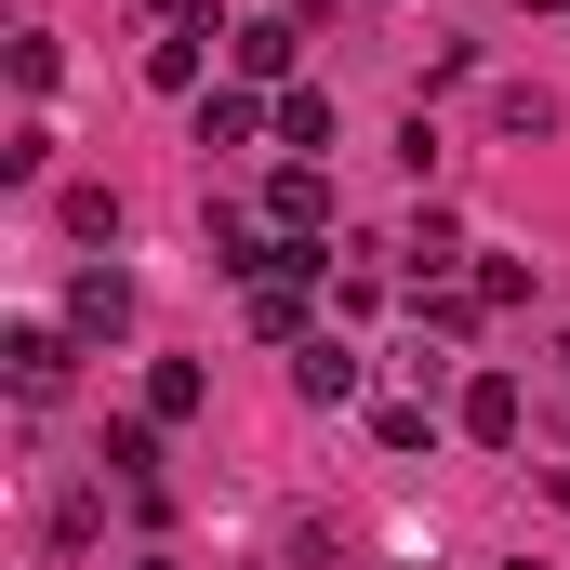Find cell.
<instances>
[{
	"mask_svg": "<svg viewBox=\"0 0 570 570\" xmlns=\"http://www.w3.org/2000/svg\"><path fill=\"white\" fill-rule=\"evenodd\" d=\"M504 570H544V558H504Z\"/></svg>",
	"mask_w": 570,
	"mask_h": 570,
	"instance_id": "cell-23",
	"label": "cell"
},
{
	"mask_svg": "<svg viewBox=\"0 0 570 570\" xmlns=\"http://www.w3.org/2000/svg\"><path fill=\"white\" fill-rule=\"evenodd\" d=\"M146 13H159V27H199V13H213V0H146Z\"/></svg>",
	"mask_w": 570,
	"mask_h": 570,
	"instance_id": "cell-21",
	"label": "cell"
},
{
	"mask_svg": "<svg viewBox=\"0 0 570 570\" xmlns=\"http://www.w3.org/2000/svg\"><path fill=\"white\" fill-rule=\"evenodd\" d=\"M544 491H558V504H570V464H544Z\"/></svg>",
	"mask_w": 570,
	"mask_h": 570,
	"instance_id": "cell-22",
	"label": "cell"
},
{
	"mask_svg": "<svg viewBox=\"0 0 570 570\" xmlns=\"http://www.w3.org/2000/svg\"><path fill=\"white\" fill-rule=\"evenodd\" d=\"M292 399H305V412H345V399H358V345H332V332L292 345Z\"/></svg>",
	"mask_w": 570,
	"mask_h": 570,
	"instance_id": "cell-6",
	"label": "cell"
},
{
	"mask_svg": "<svg viewBox=\"0 0 570 570\" xmlns=\"http://www.w3.org/2000/svg\"><path fill=\"white\" fill-rule=\"evenodd\" d=\"M199 412H213V372L199 358H159L146 372V425H199Z\"/></svg>",
	"mask_w": 570,
	"mask_h": 570,
	"instance_id": "cell-9",
	"label": "cell"
},
{
	"mask_svg": "<svg viewBox=\"0 0 570 570\" xmlns=\"http://www.w3.org/2000/svg\"><path fill=\"white\" fill-rule=\"evenodd\" d=\"M332 558H345V531H318V518H292V531H279V570H332Z\"/></svg>",
	"mask_w": 570,
	"mask_h": 570,
	"instance_id": "cell-19",
	"label": "cell"
},
{
	"mask_svg": "<svg viewBox=\"0 0 570 570\" xmlns=\"http://www.w3.org/2000/svg\"><path fill=\"white\" fill-rule=\"evenodd\" d=\"M253 213H266V226H279V239H305V253H318V239H332V173H318V159H279V173H266V199H253Z\"/></svg>",
	"mask_w": 570,
	"mask_h": 570,
	"instance_id": "cell-2",
	"label": "cell"
},
{
	"mask_svg": "<svg viewBox=\"0 0 570 570\" xmlns=\"http://www.w3.org/2000/svg\"><path fill=\"white\" fill-rule=\"evenodd\" d=\"M199 40H213V13H199V27H159V40H146V80H159V94H199Z\"/></svg>",
	"mask_w": 570,
	"mask_h": 570,
	"instance_id": "cell-12",
	"label": "cell"
},
{
	"mask_svg": "<svg viewBox=\"0 0 570 570\" xmlns=\"http://www.w3.org/2000/svg\"><path fill=\"white\" fill-rule=\"evenodd\" d=\"M107 478H120V491H159V425H107Z\"/></svg>",
	"mask_w": 570,
	"mask_h": 570,
	"instance_id": "cell-15",
	"label": "cell"
},
{
	"mask_svg": "<svg viewBox=\"0 0 570 570\" xmlns=\"http://www.w3.org/2000/svg\"><path fill=\"white\" fill-rule=\"evenodd\" d=\"M13 80H27V94H53V80H67V53H53V27H27V40H13Z\"/></svg>",
	"mask_w": 570,
	"mask_h": 570,
	"instance_id": "cell-20",
	"label": "cell"
},
{
	"mask_svg": "<svg viewBox=\"0 0 570 570\" xmlns=\"http://www.w3.org/2000/svg\"><path fill=\"white\" fill-rule=\"evenodd\" d=\"M253 134H279V94H253V80L199 94V146H253Z\"/></svg>",
	"mask_w": 570,
	"mask_h": 570,
	"instance_id": "cell-7",
	"label": "cell"
},
{
	"mask_svg": "<svg viewBox=\"0 0 570 570\" xmlns=\"http://www.w3.org/2000/svg\"><path fill=\"white\" fill-rule=\"evenodd\" d=\"M253 345H318V305H305V279H253Z\"/></svg>",
	"mask_w": 570,
	"mask_h": 570,
	"instance_id": "cell-8",
	"label": "cell"
},
{
	"mask_svg": "<svg viewBox=\"0 0 570 570\" xmlns=\"http://www.w3.org/2000/svg\"><path fill=\"white\" fill-rule=\"evenodd\" d=\"M279 146H292V159L332 146V94H318V80H292V94H279Z\"/></svg>",
	"mask_w": 570,
	"mask_h": 570,
	"instance_id": "cell-14",
	"label": "cell"
},
{
	"mask_svg": "<svg viewBox=\"0 0 570 570\" xmlns=\"http://www.w3.org/2000/svg\"><path fill=\"white\" fill-rule=\"evenodd\" d=\"M226 53H239V80H253V94H292V80H305V13H253Z\"/></svg>",
	"mask_w": 570,
	"mask_h": 570,
	"instance_id": "cell-4",
	"label": "cell"
},
{
	"mask_svg": "<svg viewBox=\"0 0 570 570\" xmlns=\"http://www.w3.org/2000/svg\"><path fill=\"white\" fill-rule=\"evenodd\" d=\"M464 292H478V318H491V305H531V266H518V253H478Z\"/></svg>",
	"mask_w": 570,
	"mask_h": 570,
	"instance_id": "cell-17",
	"label": "cell"
},
{
	"mask_svg": "<svg viewBox=\"0 0 570 570\" xmlns=\"http://www.w3.org/2000/svg\"><path fill=\"white\" fill-rule=\"evenodd\" d=\"M0 173H13V186H40V173H53V134H40V120H13V134H0Z\"/></svg>",
	"mask_w": 570,
	"mask_h": 570,
	"instance_id": "cell-18",
	"label": "cell"
},
{
	"mask_svg": "<svg viewBox=\"0 0 570 570\" xmlns=\"http://www.w3.org/2000/svg\"><path fill=\"white\" fill-rule=\"evenodd\" d=\"M491 134H504V146H544V134H558V94H544V80H504V94H491Z\"/></svg>",
	"mask_w": 570,
	"mask_h": 570,
	"instance_id": "cell-10",
	"label": "cell"
},
{
	"mask_svg": "<svg viewBox=\"0 0 570 570\" xmlns=\"http://www.w3.org/2000/svg\"><path fill=\"white\" fill-rule=\"evenodd\" d=\"M399 253H412V292H438V279H464V226H451V213H425V226H412Z\"/></svg>",
	"mask_w": 570,
	"mask_h": 570,
	"instance_id": "cell-11",
	"label": "cell"
},
{
	"mask_svg": "<svg viewBox=\"0 0 570 570\" xmlns=\"http://www.w3.org/2000/svg\"><path fill=\"white\" fill-rule=\"evenodd\" d=\"M67 345H80L67 318H13V332H0V372H13V399H27V412H53V399H67Z\"/></svg>",
	"mask_w": 570,
	"mask_h": 570,
	"instance_id": "cell-1",
	"label": "cell"
},
{
	"mask_svg": "<svg viewBox=\"0 0 570 570\" xmlns=\"http://www.w3.org/2000/svg\"><path fill=\"white\" fill-rule=\"evenodd\" d=\"M451 425L478 438V451H518V438H531V399H518V372H464V399H451Z\"/></svg>",
	"mask_w": 570,
	"mask_h": 570,
	"instance_id": "cell-3",
	"label": "cell"
},
{
	"mask_svg": "<svg viewBox=\"0 0 570 570\" xmlns=\"http://www.w3.org/2000/svg\"><path fill=\"white\" fill-rule=\"evenodd\" d=\"M372 438L385 451H438V399H372Z\"/></svg>",
	"mask_w": 570,
	"mask_h": 570,
	"instance_id": "cell-16",
	"label": "cell"
},
{
	"mask_svg": "<svg viewBox=\"0 0 570 570\" xmlns=\"http://www.w3.org/2000/svg\"><path fill=\"white\" fill-rule=\"evenodd\" d=\"M53 226H67V239H94V253H120V186H67V199H53Z\"/></svg>",
	"mask_w": 570,
	"mask_h": 570,
	"instance_id": "cell-13",
	"label": "cell"
},
{
	"mask_svg": "<svg viewBox=\"0 0 570 570\" xmlns=\"http://www.w3.org/2000/svg\"><path fill=\"white\" fill-rule=\"evenodd\" d=\"M67 332H80V345H120V332H134V279H120V266H80V279H67Z\"/></svg>",
	"mask_w": 570,
	"mask_h": 570,
	"instance_id": "cell-5",
	"label": "cell"
}]
</instances>
